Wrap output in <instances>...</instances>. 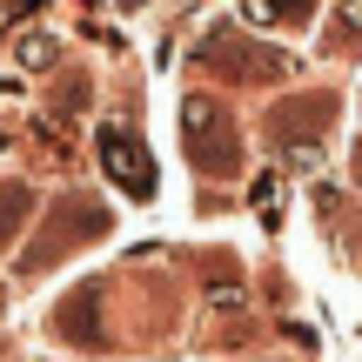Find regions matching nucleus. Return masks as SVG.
I'll use <instances>...</instances> for the list:
<instances>
[{"mask_svg": "<svg viewBox=\"0 0 362 362\" xmlns=\"http://www.w3.org/2000/svg\"><path fill=\"white\" fill-rule=\"evenodd\" d=\"M101 161H107V181H115L121 194H134V202H148V194H155L148 155H141V141H134L128 128H101Z\"/></svg>", "mask_w": 362, "mask_h": 362, "instance_id": "1", "label": "nucleus"}, {"mask_svg": "<svg viewBox=\"0 0 362 362\" xmlns=\"http://www.w3.org/2000/svg\"><path fill=\"white\" fill-rule=\"evenodd\" d=\"M181 128H188V155L202 161V168H221L228 161V128H221V115H215V101L208 94H188V107H181Z\"/></svg>", "mask_w": 362, "mask_h": 362, "instance_id": "2", "label": "nucleus"}, {"mask_svg": "<svg viewBox=\"0 0 362 362\" xmlns=\"http://www.w3.org/2000/svg\"><path fill=\"white\" fill-rule=\"evenodd\" d=\"M329 121H336V101H329V94H302L296 107H282V115H269V134H275V148H288V155H296V148H309L302 134L329 128Z\"/></svg>", "mask_w": 362, "mask_h": 362, "instance_id": "3", "label": "nucleus"}, {"mask_svg": "<svg viewBox=\"0 0 362 362\" xmlns=\"http://www.w3.org/2000/svg\"><path fill=\"white\" fill-rule=\"evenodd\" d=\"M13 61H21L27 74H40V67H54V40L47 34H21L13 40Z\"/></svg>", "mask_w": 362, "mask_h": 362, "instance_id": "4", "label": "nucleus"}, {"mask_svg": "<svg viewBox=\"0 0 362 362\" xmlns=\"http://www.w3.org/2000/svg\"><path fill=\"white\" fill-rule=\"evenodd\" d=\"M255 208L262 215H282V175H255Z\"/></svg>", "mask_w": 362, "mask_h": 362, "instance_id": "5", "label": "nucleus"}, {"mask_svg": "<svg viewBox=\"0 0 362 362\" xmlns=\"http://www.w3.org/2000/svg\"><path fill=\"white\" fill-rule=\"evenodd\" d=\"M315 0H269V13H282V21H309Z\"/></svg>", "mask_w": 362, "mask_h": 362, "instance_id": "6", "label": "nucleus"}, {"mask_svg": "<svg viewBox=\"0 0 362 362\" xmlns=\"http://www.w3.org/2000/svg\"><path fill=\"white\" fill-rule=\"evenodd\" d=\"M356 181H362V148H356Z\"/></svg>", "mask_w": 362, "mask_h": 362, "instance_id": "7", "label": "nucleus"}]
</instances>
